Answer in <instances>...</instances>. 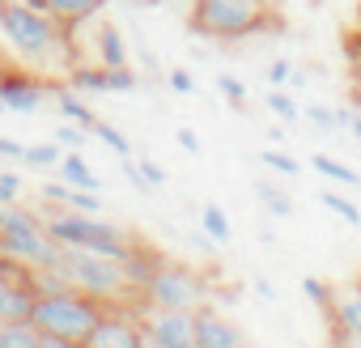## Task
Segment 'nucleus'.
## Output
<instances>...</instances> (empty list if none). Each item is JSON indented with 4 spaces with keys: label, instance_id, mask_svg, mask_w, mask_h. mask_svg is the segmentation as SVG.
I'll return each mask as SVG.
<instances>
[{
    "label": "nucleus",
    "instance_id": "3c124183",
    "mask_svg": "<svg viewBox=\"0 0 361 348\" xmlns=\"http://www.w3.org/2000/svg\"><path fill=\"white\" fill-rule=\"evenodd\" d=\"M357 285H361V276H357Z\"/></svg>",
    "mask_w": 361,
    "mask_h": 348
},
{
    "label": "nucleus",
    "instance_id": "c9c22d12",
    "mask_svg": "<svg viewBox=\"0 0 361 348\" xmlns=\"http://www.w3.org/2000/svg\"><path fill=\"white\" fill-rule=\"evenodd\" d=\"M22 196V179L13 170H0V204H13Z\"/></svg>",
    "mask_w": 361,
    "mask_h": 348
},
{
    "label": "nucleus",
    "instance_id": "c85d7f7f",
    "mask_svg": "<svg viewBox=\"0 0 361 348\" xmlns=\"http://www.w3.org/2000/svg\"><path fill=\"white\" fill-rule=\"evenodd\" d=\"M302 119H306L310 128H319V132H340V119H336V111H331V106H306V111H302Z\"/></svg>",
    "mask_w": 361,
    "mask_h": 348
},
{
    "label": "nucleus",
    "instance_id": "f03ea898",
    "mask_svg": "<svg viewBox=\"0 0 361 348\" xmlns=\"http://www.w3.org/2000/svg\"><path fill=\"white\" fill-rule=\"evenodd\" d=\"M43 225L47 234L60 242V247H81V251H94V255H106V259H128V251L136 247V238L111 221H102L98 213H73V209H47L43 213Z\"/></svg>",
    "mask_w": 361,
    "mask_h": 348
},
{
    "label": "nucleus",
    "instance_id": "49530a36",
    "mask_svg": "<svg viewBox=\"0 0 361 348\" xmlns=\"http://www.w3.org/2000/svg\"><path fill=\"white\" fill-rule=\"evenodd\" d=\"M344 128H348V132H353V136L361 140V115H348V123H344Z\"/></svg>",
    "mask_w": 361,
    "mask_h": 348
},
{
    "label": "nucleus",
    "instance_id": "aec40b11",
    "mask_svg": "<svg viewBox=\"0 0 361 348\" xmlns=\"http://www.w3.org/2000/svg\"><path fill=\"white\" fill-rule=\"evenodd\" d=\"M310 166H314L319 174H327L331 183H340V187H361V174H357L353 166H344V161L327 157V153H314V157H310Z\"/></svg>",
    "mask_w": 361,
    "mask_h": 348
},
{
    "label": "nucleus",
    "instance_id": "4be33fe9",
    "mask_svg": "<svg viewBox=\"0 0 361 348\" xmlns=\"http://www.w3.org/2000/svg\"><path fill=\"white\" fill-rule=\"evenodd\" d=\"M200 225H204V234H209L217 247H226V242L234 238V230H230V217L221 213V204H204V209H200Z\"/></svg>",
    "mask_w": 361,
    "mask_h": 348
},
{
    "label": "nucleus",
    "instance_id": "9d476101",
    "mask_svg": "<svg viewBox=\"0 0 361 348\" xmlns=\"http://www.w3.org/2000/svg\"><path fill=\"white\" fill-rule=\"evenodd\" d=\"M85 348H140V314H123L119 306H106Z\"/></svg>",
    "mask_w": 361,
    "mask_h": 348
},
{
    "label": "nucleus",
    "instance_id": "a211bd4d",
    "mask_svg": "<svg viewBox=\"0 0 361 348\" xmlns=\"http://www.w3.org/2000/svg\"><path fill=\"white\" fill-rule=\"evenodd\" d=\"M68 89H77V94H111L106 68L102 64H73L68 68Z\"/></svg>",
    "mask_w": 361,
    "mask_h": 348
},
{
    "label": "nucleus",
    "instance_id": "4468645a",
    "mask_svg": "<svg viewBox=\"0 0 361 348\" xmlns=\"http://www.w3.org/2000/svg\"><path fill=\"white\" fill-rule=\"evenodd\" d=\"M60 179H64L68 187H85V192H98V187H102V183L94 179L90 161L81 157V149H64V157H60Z\"/></svg>",
    "mask_w": 361,
    "mask_h": 348
},
{
    "label": "nucleus",
    "instance_id": "393cba45",
    "mask_svg": "<svg viewBox=\"0 0 361 348\" xmlns=\"http://www.w3.org/2000/svg\"><path fill=\"white\" fill-rule=\"evenodd\" d=\"M268 111H272L281 123H298V119H302V106H298L293 94H285V89H268Z\"/></svg>",
    "mask_w": 361,
    "mask_h": 348
},
{
    "label": "nucleus",
    "instance_id": "473e14b6",
    "mask_svg": "<svg viewBox=\"0 0 361 348\" xmlns=\"http://www.w3.org/2000/svg\"><path fill=\"white\" fill-rule=\"evenodd\" d=\"M268 89H281V85H289V77H293V60H285V56H276L272 64H268Z\"/></svg>",
    "mask_w": 361,
    "mask_h": 348
},
{
    "label": "nucleus",
    "instance_id": "c756f323",
    "mask_svg": "<svg viewBox=\"0 0 361 348\" xmlns=\"http://www.w3.org/2000/svg\"><path fill=\"white\" fill-rule=\"evenodd\" d=\"M302 293L319 306V310H327L331 306V293H336V285H327V280H319V276H306L302 280Z\"/></svg>",
    "mask_w": 361,
    "mask_h": 348
},
{
    "label": "nucleus",
    "instance_id": "bb28decb",
    "mask_svg": "<svg viewBox=\"0 0 361 348\" xmlns=\"http://www.w3.org/2000/svg\"><path fill=\"white\" fill-rule=\"evenodd\" d=\"M259 161H264L268 170L285 174V179H293V174H302V161H298L293 153H285V149H264V153H259Z\"/></svg>",
    "mask_w": 361,
    "mask_h": 348
},
{
    "label": "nucleus",
    "instance_id": "5701e85b",
    "mask_svg": "<svg viewBox=\"0 0 361 348\" xmlns=\"http://www.w3.org/2000/svg\"><path fill=\"white\" fill-rule=\"evenodd\" d=\"M90 132H94V136H98V140H102V144H106L115 157H132V140H128V136H123L115 123H106V119H94V128H90Z\"/></svg>",
    "mask_w": 361,
    "mask_h": 348
},
{
    "label": "nucleus",
    "instance_id": "2f4dec72",
    "mask_svg": "<svg viewBox=\"0 0 361 348\" xmlns=\"http://www.w3.org/2000/svg\"><path fill=\"white\" fill-rule=\"evenodd\" d=\"M217 89H221V94H226V98H230V102H234L238 111H247V85H243L238 77L221 73V77H217Z\"/></svg>",
    "mask_w": 361,
    "mask_h": 348
},
{
    "label": "nucleus",
    "instance_id": "20e7f679",
    "mask_svg": "<svg viewBox=\"0 0 361 348\" xmlns=\"http://www.w3.org/2000/svg\"><path fill=\"white\" fill-rule=\"evenodd\" d=\"M272 26L268 0H192V30L217 43H238Z\"/></svg>",
    "mask_w": 361,
    "mask_h": 348
},
{
    "label": "nucleus",
    "instance_id": "4c0bfd02",
    "mask_svg": "<svg viewBox=\"0 0 361 348\" xmlns=\"http://www.w3.org/2000/svg\"><path fill=\"white\" fill-rule=\"evenodd\" d=\"M166 81H170V89H174V94H183V98H188V94H196V81H192V73H188V68H170V77H166Z\"/></svg>",
    "mask_w": 361,
    "mask_h": 348
},
{
    "label": "nucleus",
    "instance_id": "412c9836",
    "mask_svg": "<svg viewBox=\"0 0 361 348\" xmlns=\"http://www.w3.org/2000/svg\"><path fill=\"white\" fill-rule=\"evenodd\" d=\"M43 331L35 323H0V348H39Z\"/></svg>",
    "mask_w": 361,
    "mask_h": 348
},
{
    "label": "nucleus",
    "instance_id": "f8f14e48",
    "mask_svg": "<svg viewBox=\"0 0 361 348\" xmlns=\"http://www.w3.org/2000/svg\"><path fill=\"white\" fill-rule=\"evenodd\" d=\"M35 280L0 276V323H35Z\"/></svg>",
    "mask_w": 361,
    "mask_h": 348
},
{
    "label": "nucleus",
    "instance_id": "7c9ffc66",
    "mask_svg": "<svg viewBox=\"0 0 361 348\" xmlns=\"http://www.w3.org/2000/svg\"><path fill=\"white\" fill-rule=\"evenodd\" d=\"M106 85H111V94H132L140 85V77L123 64V68H106Z\"/></svg>",
    "mask_w": 361,
    "mask_h": 348
},
{
    "label": "nucleus",
    "instance_id": "c03bdc74",
    "mask_svg": "<svg viewBox=\"0 0 361 348\" xmlns=\"http://www.w3.org/2000/svg\"><path fill=\"white\" fill-rule=\"evenodd\" d=\"M251 289H255V293H259L264 302H276V285H272V280H255Z\"/></svg>",
    "mask_w": 361,
    "mask_h": 348
},
{
    "label": "nucleus",
    "instance_id": "a19ab883",
    "mask_svg": "<svg viewBox=\"0 0 361 348\" xmlns=\"http://www.w3.org/2000/svg\"><path fill=\"white\" fill-rule=\"evenodd\" d=\"M26 157V144H18L13 136H0V161H22Z\"/></svg>",
    "mask_w": 361,
    "mask_h": 348
},
{
    "label": "nucleus",
    "instance_id": "79ce46f5",
    "mask_svg": "<svg viewBox=\"0 0 361 348\" xmlns=\"http://www.w3.org/2000/svg\"><path fill=\"white\" fill-rule=\"evenodd\" d=\"M331 348H361V335H353V331H340V327H331Z\"/></svg>",
    "mask_w": 361,
    "mask_h": 348
},
{
    "label": "nucleus",
    "instance_id": "f3484780",
    "mask_svg": "<svg viewBox=\"0 0 361 348\" xmlns=\"http://www.w3.org/2000/svg\"><path fill=\"white\" fill-rule=\"evenodd\" d=\"M102 5H106V0H51V18H56V22H64V26L73 30V26L90 22Z\"/></svg>",
    "mask_w": 361,
    "mask_h": 348
},
{
    "label": "nucleus",
    "instance_id": "0eeeda50",
    "mask_svg": "<svg viewBox=\"0 0 361 348\" xmlns=\"http://www.w3.org/2000/svg\"><path fill=\"white\" fill-rule=\"evenodd\" d=\"M145 306H166V310H200L209 302V280L183 263H157V272L149 276L145 293H140Z\"/></svg>",
    "mask_w": 361,
    "mask_h": 348
},
{
    "label": "nucleus",
    "instance_id": "09e8293b",
    "mask_svg": "<svg viewBox=\"0 0 361 348\" xmlns=\"http://www.w3.org/2000/svg\"><path fill=\"white\" fill-rule=\"evenodd\" d=\"M5 268H9V255H5V251H0V276H5Z\"/></svg>",
    "mask_w": 361,
    "mask_h": 348
},
{
    "label": "nucleus",
    "instance_id": "de8ad7c7",
    "mask_svg": "<svg viewBox=\"0 0 361 348\" xmlns=\"http://www.w3.org/2000/svg\"><path fill=\"white\" fill-rule=\"evenodd\" d=\"M140 348H166V344H157L153 335H145V331H140Z\"/></svg>",
    "mask_w": 361,
    "mask_h": 348
},
{
    "label": "nucleus",
    "instance_id": "8fccbe9b",
    "mask_svg": "<svg viewBox=\"0 0 361 348\" xmlns=\"http://www.w3.org/2000/svg\"><path fill=\"white\" fill-rule=\"evenodd\" d=\"M0 115H9V111H5V98H0Z\"/></svg>",
    "mask_w": 361,
    "mask_h": 348
},
{
    "label": "nucleus",
    "instance_id": "a878e982",
    "mask_svg": "<svg viewBox=\"0 0 361 348\" xmlns=\"http://www.w3.org/2000/svg\"><path fill=\"white\" fill-rule=\"evenodd\" d=\"M60 157H64V149L51 140V144H26V166H35V170H51V166H60Z\"/></svg>",
    "mask_w": 361,
    "mask_h": 348
},
{
    "label": "nucleus",
    "instance_id": "e433bc0d",
    "mask_svg": "<svg viewBox=\"0 0 361 348\" xmlns=\"http://www.w3.org/2000/svg\"><path fill=\"white\" fill-rule=\"evenodd\" d=\"M174 140L183 144V153H188V157H200V153H204V144H200V132H196V128H188V123L174 132Z\"/></svg>",
    "mask_w": 361,
    "mask_h": 348
},
{
    "label": "nucleus",
    "instance_id": "6e6552de",
    "mask_svg": "<svg viewBox=\"0 0 361 348\" xmlns=\"http://www.w3.org/2000/svg\"><path fill=\"white\" fill-rule=\"evenodd\" d=\"M145 306V302H140ZM140 331L153 335L166 348H196V310H166V306H145L140 310Z\"/></svg>",
    "mask_w": 361,
    "mask_h": 348
},
{
    "label": "nucleus",
    "instance_id": "37998d69",
    "mask_svg": "<svg viewBox=\"0 0 361 348\" xmlns=\"http://www.w3.org/2000/svg\"><path fill=\"white\" fill-rule=\"evenodd\" d=\"M39 348H85V344H73V340H64V335H43Z\"/></svg>",
    "mask_w": 361,
    "mask_h": 348
},
{
    "label": "nucleus",
    "instance_id": "1a4fd4ad",
    "mask_svg": "<svg viewBox=\"0 0 361 348\" xmlns=\"http://www.w3.org/2000/svg\"><path fill=\"white\" fill-rule=\"evenodd\" d=\"M0 98H5L9 115H35L51 98V85L30 73H0Z\"/></svg>",
    "mask_w": 361,
    "mask_h": 348
},
{
    "label": "nucleus",
    "instance_id": "a18cd8bd",
    "mask_svg": "<svg viewBox=\"0 0 361 348\" xmlns=\"http://www.w3.org/2000/svg\"><path fill=\"white\" fill-rule=\"evenodd\" d=\"M22 5H30V9H39V13H51V0H22Z\"/></svg>",
    "mask_w": 361,
    "mask_h": 348
},
{
    "label": "nucleus",
    "instance_id": "6ab92c4d",
    "mask_svg": "<svg viewBox=\"0 0 361 348\" xmlns=\"http://www.w3.org/2000/svg\"><path fill=\"white\" fill-rule=\"evenodd\" d=\"M255 196H259V204H264V213L268 217H293V196L281 187V183H268V179H255Z\"/></svg>",
    "mask_w": 361,
    "mask_h": 348
},
{
    "label": "nucleus",
    "instance_id": "58836bf2",
    "mask_svg": "<svg viewBox=\"0 0 361 348\" xmlns=\"http://www.w3.org/2000/svg\"><path fill=\"white\" fill-rule=\"evenodd\" d=\"M119 166H123V179H128V183H132V187H136L140 196H145V192H153V187L145 183V174H140V166H136L132 157H119Z\"/></svg>",
    "mask_w": 361,
    "mask_h": 348
},
{
    "label": "nucleus",
    "instance_id": "ea45409f",
    "mask_svg": "<svg viewBox=\"0 0 361 348\" xmlns=\"http://www.w3.org/2000/svg\"><path fill=\"white\" fill-rule=\"evenodd\" d=\"M47 204H56V209H64V200H68V183H43V192H39Z\"/></svg>",
    "mask_w": 361,
    "mask_h": 348
},
{
    "label": "nucleus",
    "instance_id": "ddd939ff",
    "mask_svg": "<svg viewBox=\"0 0 361 348\" xmlns=\"http://www.w3.org/2000/svg\"><path fill=\"white\" fill-rule=\"evenodd\" d=\"M323 314H327V323H331V327L361 335V285L353 280V285L336 289V293H331V306H327Z\"/></svg>",
    "mask_w": 361,
    "mask_h": 348
},
{
    "label": "nucleus",
    "instance_id": "cd10ccee",
    "mask_svg": "<svg viewBox=\"0 0 361 348\" xmlns=\"http://www.w3.org/2000/svg\"><path fill=\"white\" fill-rule=\"evenodd\" d=\"M64 209H73V213H102V196L98 192H85V187H68Z\"/></svg>",
    "mask_w": 361,
    "mask_h": 348
},
{
    "label": "nucleus",
    "instance_id": "39448f33",
    "mask_svg": "<svg viewBox=\"0 0 361 348\" xmlns=\"http://www.w3.org/2000/svg\"><path fill=\"white\" fill-rule=\"evenodd\" d=\"M56 268L73 280V289L98 297L102 306L132 302V289H128V276H123V259H106V255H94V251H81V247H60Z\"/></svg>",
    "mask_w": 361,
    "mask_h": 348
},
{
    "label": "nucleus",
    "instance_id": "9b49d317",
    "mask_svg": "<svg viewBox=\"0 0 361 348\" xmlns=\"http://www.w3.org/2000/svg\"><path fill=\"white\" fill-rule=\"evenodd\" d=\"M196 348H247V335L238 331V323H230L217 306H200L196 310Z\"/></svg>",
    "mask_w": 361,
    "mask_h": 348
},
{
    "label": "nucleus",
    "instance_id": "b1692460",
    "mask_svg": "<svg viewBox=\"0 0 361 348\" xmlns=\"http://www.w3.org/2000/svg\"><path fill=\"white\" fill-rule=\"evenodd\" d=\"M319 204H323V209H331V213H336L344 225H353V230L361 225V209H357L353 200H344L340 192H319Z\"/></svg>",
    "mask_w": 361,
    "mask_h": 348
},
{
    "label": "nucleus",
    "instance_id": "7ed1b4c3",
    "mask_svg": "<svg viewBox=\"0 0 361 348\" xmlns=\"http://www.w3.org/2000/svg\"><path fill=\"white\" fill-rule=\"evenodd\" d=\"M0 251H5L13 263H26L30 272L51 268L60 255V242L47 234L43 213L26 209V204H0Z\"/></svg>",
    "mask_w": 361,
    "mask_h": 348
},
{
    "label": "nucleus",
    "instance_id": "f257e3e1",
    "mask_svg": "<svg viewBox=\"0 0 361 348\" xmlns=\"http://www.w3.org/2000/svg\"><path fill=\"white\" fill-rule=\"evenodd\" d=\"M0 30H5L13 56L26 60L35 73H64L68 77L73 51H68V26L64 22L22 5V0H9V5H0Z\"/></svg>",
    "mask_w": 361,
    "mask_h": 348
},
{
    "label": "nucleus",
    "instance_id": "f704fd0d",
    "mask_svg": "<svg viewBox=\"0 0 361 348\" xmlns=\"http://www.w3.org/2000/svg\"><path fill=\"white\" fill-rule=\"evenodd\" d=\"M136 166H140V174H145V183H149V187H166V183H170V179H166V170H161L153 157H145V153H140V157H136Z\"/></svg>",
    "mask_w": 361,
    "mask_h": 348
},
{
    "label": "nucleus",
    "instance_id": "2eb2a0df",
    "mask_svg": "<svg viewBox=\"0 0 361 348\" xmlns=\"http://www.w3.org/2000/svg\"><path fill=\"white\" fill-rule=\"evenodd\" d=\"M94 43H98V64H102V68H123V64H128V47H123V35H119L111 22H102V26H98Z\"/></svg>",
    "mask_w": 361,
    "mask_h": 348
},
{
    "label": "nucleus",
    "instance_id": "72a5a7b5",
    "mask_svg": "<svg viewBox=\"0 0 361 348\" xmlns=\"http://www.w3.org/2000/svg\"><path fill=\"white\" fill-rule=\"evenodd\" d=\"M51 140H56L60 149H81V144H85V128H77V123H68V119H64V123L56 128V136H51Z\"/></svg>",
    "mask_w": 361,
    "mask_h": 348
},
{
    "label": "nucleus",
    "instance_id": "dca6fc26",
    "mask_svg": "<svg viewBox=\"0 0 361 348\" xmlns=\"http://www.w3.org/2000/svg\"><path fill=\"white\" fill-rule=\"evenodd\" d=\"M51 98H56V111H60L68 123H77V128H85V132L94 128V119H98V115L90 111V102H85L77 89H68V85H64V89H51Z\"/></svg>",
    "mask_w": 361,
    "mask_h": 348
},
{
    "label": "nucleus",
    "instance_id": "423d86ee",
    "mask_svg": "<svg viewBox=\"0 0 361 348\" xmlns=\"http://www.w3.org/2000/svg\"><path fill=\"white\" fill-rule=\"evenodd\" d=\"M106 306L81 289H68V293H51V297H39L35 302V327L43 335H64L73 344H85L94 335V327L102 323Z\"/></svg>",
    "mask_w": 361,
    "mask_h": 348
}]
</instances>
